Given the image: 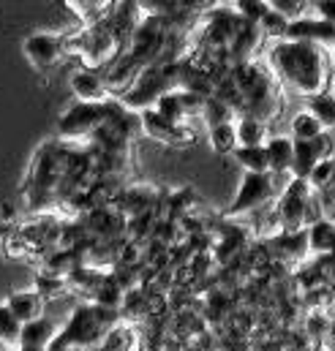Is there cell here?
I'll list each match as a JSON object with an SVG mask.
<instances>
[{
	"label": "cell",
	"instance_id": "6da1fadb",
	"mask_svg": "<svg viewBox=\"0 0 335 351\" xmlns=\"http://www.w3.org/2000/svg\"><path fill=\"white\" fill-rule=\"evenodd\" d=\"M267 69L278 85L294 90L305 98L322 95L327 88L330 58L325 47L303 41H275L267 49Z\"/></svg>",
	"mask_w": 335,
	"mask_h": 351
},
{
	"label": "cell",
	"instance_id": "7a4b0ae2",
	"mask_svg": "<svg viewBox=\"0 0 335 351\" xmlns=\"http://www.w3.org/2000/svg\"><path fill=\"white\" fill-rule=\"evenodd\" d=\"M69 158H71V147L63 142H47L38 147V153L33 156V167L30 177L25 182V199L27 207L41 210L47 204L60 202V191H63V180L69 169Z\"/></svg>",
	"mask_w": 335,
	"mask_h": 351
},
{
	"label": "cell",
	"instance_id": "3957f363",
	"mask_svg": "<svg viewBox=\"0 0 335 351\" xmlns=\"http://www.w3.org/2000/svg\"><path fill=\"white\" fill-rule=\"evenodd\" d=\"M120 324V311L101 308L95 302H87L74 308L66 327L58 332L49 351H93L104 343V338Z\"/></svg>",
	"mask_w": 335,
	"mask_h": 351
},
{
	"label": "cell",
	"instance_id": "277c9868",
	"mask_svg": "<svg viewBox=\"0 0 335 351\" xmlns=\"http://www.w3.org/2000/svg\"><path fill=\"white\" fill-rule=\"evenodd\" d=\"M232 80L243 95V114H251L262 123H267L278 114V109H281L278 80L267 69H262L253 60L240 63V66H232Z\"/></svg>",
	"mask_w": 335,
	"mask_h": 351
},
{
	"label": "cell",
	"instance_id": "5b68a950",
	"mask_svg": "<svg viewBox=\"0 0 335 351\" xmlns=\"http://www.w3.org/2000/svg\"><path fill=\"white\" fill-rule=\"evenodd\" d=\"M177 77H180V60L177 63H156L148 66L139 80L120 95V104L137 114L153 109L159 104L161 95H167L172 90H177Z\"/></svg>",
	"mask_w": 335,
	"mask_h": 351
},
{
	"label": "cell",
	"instance_id": "8992f818",
	"mask_svg": "<svg viewBox=\"0 0 335 351\" xmlns=\"http://www.w3.org/2000/svg\"><path fill=\"white\" fill-rule=\"evenodd\" d=\"M71 47H77V52L82 55L84 69L101 71V69H109L126 52L128 44L104 19L98 25H93V27H84L77 38H71Z\"/></svg>",
	"mask_w": 335,
	"mask_h": 351
},
{
	"label": "cell",
	"instance_id": "52a82bcc",
	"mask_svg": "<svg viewBox=\"0 0 335 351\" xmlns=\"http://www.w3.org/2000/svg\"><path fill=\"white\" fill-rule=\"evenodd\" d=\"M275 218H278V232H303L311 223L322 221L314 215V191L308 180H294L284 188L278 204H275Z\"/></svg>",
	"mask_w": 335,
	"mask_h": 351
},
{
	"label": "cell",
	"instance_id": "ba28073f",
	"mask_svg": "<svg viewBox=\"0 0 335 351\" xmlns=\"http://www.w3.org/2000/svg\"><path fill=\"white\" fill-rule=\"evenodd\" d=\"M117 106H120V101H115V98H109L104 104H84V101L74 104L60 117L58 136L60 139H90L98 128H104L115 117Z\"/></svg>",
	"mask_w": 335,
	"mask_h": 351
},
{
	"label": "cell",
	"instance_id": "9c48e42d",
	"mask_svg": "<svg viewBox=\"0 0 335 351\" xmlns=\"http://www.w3.org/2000/svg\"><path fill=\"white\" fill-rule=\"evenodd\" d=\"M25 58L38 71L55 69L71 49V36H55V33H30L22 44Z\"/></svg>",
	"mask_w": 335,
	"mask_h": 351
},
{
	"label": "cell",
	"instance_id": "30bf717a",
	"mask_svg": "<svg viewBox=\"0 0 335 351\" xmlns=\"http://www.w3.org/2000/svg\"><path fill=\"white\" fill-rule=\"evenodd\" d=\"M273 193H275L273 175H243L240 188L229 204V218H238V215H246V213L264 207L273 199Z\"/></svg>",
	"mask_w": 335,
	"mask_h": 351
},
{
	"label": "cell",
	"instance_id": "8fae6325",
	"mask_svg": "<svg viewBox=\"0 0 335 351\" xmlns=\"http://www.w3.org/2000/svg\"><path fill=\"white\" fill-rule=\"evenodd\" d=\"M240 25H243V16L235 11V5L232 8H213L207 16V25L202 30L205 47L213 52H227L235 33L240 30Z\"/></svg>",
	"mask_w": 335,
	"mask_h": 351
},
{
	"label": "cell",
	"instance_id": "7c38bea8",
	"mask_svg": "<svg viewBox=\"0 0 335 351\" xmlns=\"http://www.w3.org/2000/svg\"><path fill=\"white\" fill-rule=\"evenodd\" d=\"M335 142L333 134L325 131L319 139L314 142H294V164H292V177L294 180H308L314 167L325 158H333Z\"/></svg>",
	"mask_w": 335,
	"mask_h": 351
},
{
	"label": "cell",
	"instance_id": "4fadbf2b",
	"mask_svg": "<svg viewBox=\"0 0 335 351\" xmlns=\"http://www.w3.org/2000/svg\"><path fill=\"white\" fill-rule=\"evenodd\" d=\"M139 120H142V131H145L150 139H156V142L177 145V147H185V145H191V142H194V131H191L185 123H183V125H174V123L164 120L156 109L142 112V114H139Z\"/></svg>",
	"mask_w": 335,
	"mask_h": 351
},
{
	"label": "cell",
	"instance_id": "5bb4252c",
	"mask_svg": "<svg viewBox=\"0 0 335 351\" xmlns=\"http://www.w3.org/2000/svg\"><path fill=\"white\" fill-rule=\"evenodd\" d=\"M284 41H303V44H316V47H335V25L319 19V16H303L289 22L286 38Z\"/></svg>",
	"mask_w": 335,
	"mask_h": 351
},
{
	"label": "cell",
	"instance_id": "9a60e30c",
	"mask_svg": "<svg viewBox=\"0 0 335 351\" xmlns=\"http://www.w3.org/2000/svg\"><path fill=\"white\" fill-rule=\"evenodd\" d=\"M71 93L84 101V104H104L112 98V93L106 88V80L101 71H93V69H77L71 74Z\"/></svg>",
	"mask_w": 335,
	"mask_h": 351
},
{
	"label": "cell",
	"instance_id": "2e32d148",
	"mask_svg": "<svg viewBox=\"0 0 335 351\" xmlns=\"http://www.w3.org/2000/svg\"><path fill=\"white\" fill-rule=\"evenodd\" d=\"M259 44H262V30H259V25L243 19L240 30L235 33V38H232V44H229V49H227V52H229V63H232V66L251 63L253 52L259 49Z\"/></svg>",
	"mask_w": 335,
	"mask_h": 351
},
{
	"label": "cell",
	"instance_id": "e0dca14e",
	"mask_svg": "<svg viewBox=\"0 0 335 351\" xmlns=\"http://www.w3.org/2000/svg\"><path fill=\"white\" fill-rule=\"evenodd\" d=\"M5 305H8V311H11L22 324H30V322H36V319L44 316V297H41L36 289H25V291L8 294Z\"/></svg>",
	"mask_w": 335,
	"mask_h": 351
},
{
	"label": "cell",
	"instance_id": "ac0fdd59",
	"mask_svg": "<svg viewBox=\"0 0 335 351\" xmlns=\"http://www.w3.org/2000/svg\"><path fill=\"white\" fill-rule=\"evenodd\" d=\"M267 248H273L275 256L281 259H305L308 251V229L303 232H278L275 237L267 240Z\"/></svg>",
	"mask_w": 335,
	"mask_h": 351
},
{
	"label": "cell",
	"instance_id": "d6986e66",
	"mask_svg": "<svg viewBox=\"0 0 335 351\" xmlns=\"http://www.w3.org/2000/svg\"><path fill=\"white\" fill-rule=\"evenodd\" d=\"M58 324L52 322V319H47V316H41V319H36V322H30V324H25L22 327V346L19 349H44L49 351L52 346V341L58 338Z\"/></svg>",
	"mask_w": 335,
	"mask_h": 351
},
{
	"label": "cell",
	"instance_id": "ffe728a7",
	"mask_svg": "<svg viewBox=\"0 0 335 351\" xmlns=\"http://www.w3.org/2000/svg\"><path fill=\"white\" fill-rule=\"evenodd\" d=\"M264 150H267V161H270V175L292 172V164H294V139L292 136H270Z\"/></svg>",
	"mask_w": 335,
	"mask_h": 351
},
{
	"label": "cell",
	"instance_id": "44dd1931",
	"mask_svg": "<svg viewBox=\"0 0 335 351\" xmlns=\"http://www.w3.org/2000/svg\"><path fill=\"white\" fill-rule=\"evenodd\" d=\"M308 251L316 256H330L335 254V221H316L308 226Z\"/></svg>",
	"mask_w": 335,
	"mask_h": 351
},
{
	"label": "cell",
	"instance_id": "7402d4cb",
	"mask_svg": "<svg viewBox=\"0 0 335 351\" xmlns=\"http://www.w3.org/2000/svg\"><path fill=\"white\" fill-rule=\"evenodd\" d=\"M235 131H238V145H240V147H264L267 139H270V136H267V123L256 120L251 114L238 117Z\"/></svg>",
	"mask_w": 335,
	"mask_h": 351
},
{
	"label": "cell",
	"instance_id": "603a6c76",
	"mask_svg": "<svg viewBox=\"0 0 335 351\" xmlns=\"http://www.w3.org/2000/svg\"><path fill=\"white\" fill-rule=\"evenodd\" d=\"M22 322L8 311L5 302H0V343L8 351H19L22 346Z\"/></svg>",
	"mask_w": 335,
	"mask_h": 351
},
{
	"label": "cell",
	"instance_id": "cb8c5ba5",
	"mask_svg": "<svg viewBox=\"0 0 335 351\" xmlns=\"http://www.w3.org/2000/svg\"><path fill=\"white\" fill-rule=\"evenodd\" d=\"M232 158L243 167L246 175H270V161L264 147H238Z\"/></svg>",
	"mask_w": 335,
	"mask_h": 351
},
{
	"label": "cell",
	"instance_id": "d4e9b609",
	"mask_svg": "<svg viewBox=\"0 0 335 351\" xmlns=\"http://www.w3.org/2000/svg\"><path fill=\"white\" fill-rule=\"evenodd\" d=\"M325 134V128H322V123L308 112V109H303V112H297L294 117H292V139L294 142H314V139H319Z\"/></svg>",
	"mask_w": 335,
	"mask_h": 351
},
{
	"label": "cell",
	"instance_id": "484cf974",
	"mask_svg": "<svg viewBox=\"0 0 335 351\" xmlns=\"http://www.w3.org/2000/svg\"><path fill=\"white\" fill-rule=\"evenodd\" d=\"M69 8H74L77 16H82L87 27H93V25L104 22V19L112 14L115 3H101V0H69Z\"/></svg>",
	"mask_w": 335,
	"mask_h": 351
},
{
	"label": "cell",
	"instance_id": "4316f807",
	"mask_svg": "<svg viewBox=\"0 0 335 351\" xmlns=\"http://www.w3.org/2000/svg\"><path fill=\"white\" fill-rule=\"evenodd\" d=\"M164 120L169 123H174V125H183V120H188V112H185V106H183V95H180V90H172L167 95H161L159 98V104L153 106Z\"/></svg>",
	"mask_w": 335,
	"mask_h": 351
},
{
	"label": "cell",
	"instance_id": "83f0119b",
	"mask_svg": "<svg viewBox=\"0 0 335 351\" xmlns=\"http://www.w3.org/2000/svg\"><path fill=\"white\" fill-rule=\"evenodd\" d=\"M308 112L322 123L325 131H335V95L322 93V95L308 98Z\"/></svg>",
	"mask_w": 335,
	"mask_h": 351
},
{
	"label": "cell",
	"instance_id": "f1b7e54d",
	"mask_svg": "<svg viewBox=\"0 0 335 351\" xmlns=\"http://www.w3.org/2000/svg\"><path fill=\"white\" fill-rule=\"evenodd\" d=\"M202 117H205V123H207V128H218V125H227V123H232V120H238V114L221 101V98H216V95H210L207 101H205V109H202Z\"/></svg>",
	"mask_w": 335,
	"mask_h": 351
},
{
	"label": "cell",
	"instance_id": "f546056e",
	"mask_svg": "<svg viewBox=\"0 0 335 351\" xmlns=\"http://www.w3.org/2000/svg\"><path fill=\"white\" fill-rule=\"evenodd\" d=\"M210 147H213L218 156H232V153L240 147V145H238L235 123H227V125L210 128Z\"/></svg>",
	"mask_w": 335,
	"mask_h": 351
},
{
	"label": "cell",
	"instance_id": "4dcf8cb0",
	"mask_svg": "<svg viewBox=\"0 0 335 351\" xmlns=\"http://www.w3.org/2000/svg\"><path fill=\"white\" fill-rule=\"evenodd\" d=\"M131 349H134V330L126 327V324H117L104 338V343L98 346V351H131Z\"/></svg>",
	"mask_w": 335,
	"mask_h": 351
},
{
	"label": "cell",
	"instance_id": "1f68e13d",
	"mask_svg": "<svg viewBox=\"0 0 335 351\" xmlns=\"http://www.w3.org/2000/svg\"><path fill=\"white\" fill-rule=\"evenodd\" d=\"M259 30H262V36H270V38H275V41H284L286 38V30H289V19H284L278 11H267L264 14V19L259 22Z\"/></svg>",
	"mask_w": 335,
	"mask_h": 351
},
{
	"label": "cell",
	"instance_id": "d6a6232c",
	"mask_svg": "<svg viewBox=\"0 0 335 351\" xmlns=\"http://www.w3.org/2000/svg\"><path fill=\"white\" fill-rule=\"evenodd\" d=\"M335 180V158H325L314 167V172L308 177V185L311 191H325L330 182Z\"/></svg>",
	"mask_w": 335,
	"mask_h": 351
},
{
	"label": "cell",
	"instance_id": "836d02e7",
	"mask_svg": "<svg viewBox=\"0 0 335 351\" xmlns=\"http://www.w3.org/2000/svg\"><path fill=\"white\" fill-rule=\"evenodd\" d=\"M235 11H238L246 22L259 25V22L264 19V14L270 11V3H264V0H238V3H235Z\"/></svg>",
	"mask_w": 335,
	"mask_h": 351
},
{
	"label": "cell",
	"instance_id": "e575fe53",
	"mask_svg": "<svg viewBox=\"0 0 335 351\" xmlns=\"http://www.w3.org/2000/svg\"><path fill=\"white\" fill-rule=\"evenodd\" d=\"M270 8L278 11L284 19L294 22V19H303L305 16L303 11L308 8V3H303V0H270Z\"/></svg>",
	"mask_w": 335,
	"mask_h": 351
},
{
	"label": "cell",
	"instance_id": "d590c367",
	"mask_svg": "<svg viewBox=\"0 0 335 351\" xmlns=\"http://www.w3.org/2000/svg\"><path fill=\"white\" fill-rule=\"evenodd\" d=\"M36 291H38L44 300H49V297H58V294L63 291V278L44 272V275L38 278V283H36Z\"/></svg>",
	"mask_w": 335,
	"mask_h": 351
},
{
	"label": "cell",
	"instance_id": "8d00e7d4",
	"mask_svg": "<svg viewBox=\"0 0 335 351\" xmlns=\"http://www.w3.org/2000/svg\"><path fill=\"white\" fill-rule=\"evenodd\" d=\"M314 8H316V16L319 19L335 25V0H319V3H314Z\"/></svg>",
	"mask_w": 335,
	"mask_h": 351
},
{
	"label": "cell",
	"instance_id": "74e56055",
	"mask_svg": "<svg viewBox=\"0 0 335 351\" xmlns=\"http://www.w3.org/2000/svg\"><path fill=\"white\" fill-rule=\"evenodd\" d=\"M330 66L335 69V47H333V52H330Z\"/></svg>",
	"mask_w": 335,
	"mask_h": 351
},
{
	"label": "cell",
	"instance_id": "f35d334b",
	"mask_svg": "<svg viewBox=\"0 0 335 351\" xmlns=\"http://www.w3.org/2000/svg\"><path fill=\"white\" fill-rule=\"evenodd\" d=\"M0 351H8V349H5V346H3V343H0Z\"/></svg>",
	"mask_w": 335,
	"mask_h": 351
},
{
	"label": "cell",
	"instance_id": "ab89813d",
	"mask_svg": "<svg viewBox=\"0 0 335 351\" xmlns=\"http://www.w3.org/2000/svg\"><path fill=\"white\" fill-rule=\"evenodd\" d=\"M333 95H335V80H333Z\"/></svg>",
	"mask_w": 335,
	"mask_h": 351
}]
</instances>
